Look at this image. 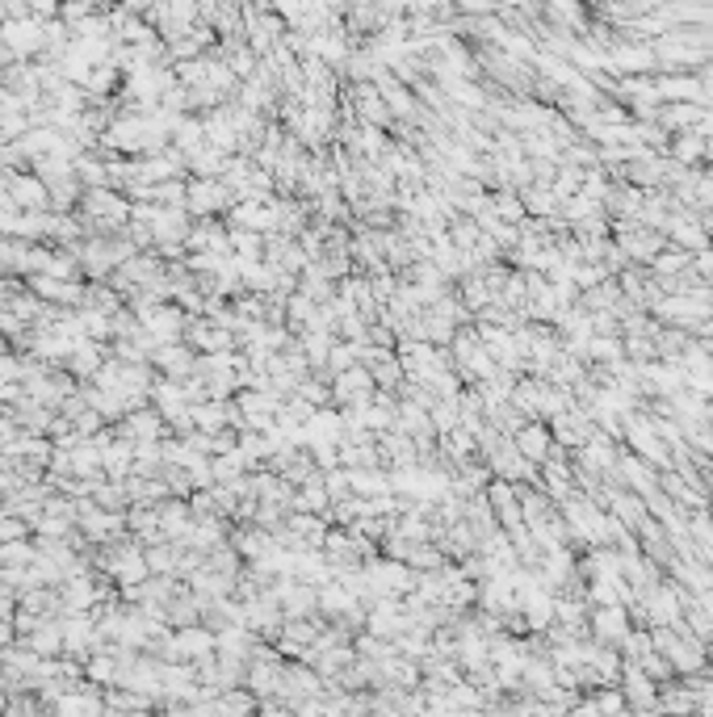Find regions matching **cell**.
<instances>
[{
	"instance_id": "6da1fadb",
	"label": "cell",
	"mask_w": 713,
	"mask_h": 717,
	"mask_svg": "<svg viewBox=\"0 0 713 717\" xmlns=\"http://www.w3.org/2000/svg\"><path fill=\"white\" fill-rule=\"evenodd\" d=\"M13 193H17V202H21V206H43V189L34 185L30 176H26V181H17Z\"/></svg>"
}]
</instances>
